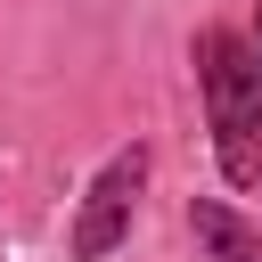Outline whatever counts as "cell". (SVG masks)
<instances>
[{"mask_svg": "<svg viewBox=\"0 0 262 262\" xmlns=\"http://www.w3.org/2000/svg\"><path fill=\"white\" fill-rule=\"evenodd\" d=\"M139 188H147V147H123V156L90 180V196H82V213H74V237H66V246H74V262H106V254L123 246Z\"/></svg>", "mask_w": 262, "mask_h": 262, "instance_id": "obj_2", "label": "cell"}, {"mask_svg": "<svg viewBox=\"0 0 262 262\" xmlns=\"http://www.w3.org/2000/svg\"><path fill=\"white\" fill-rule=\"evenodd\" d=\"M196 82H205V123L221 147V172L237 188L262 180V49L229 25L196 33Z\"/></svg>", "mask_w": 262, "mask_h": 262, "instance_id": "obj_1", "label": "cell"}, {"mask_svg": "<svg viewBox=\"0 0 262 262\" xmlns=\"http://www.w3.org/2000/svg\"><path fill=\"white\" fill-rule=\"evenodd\" d=\"M188 229H196V246H205L213 262H262V237H254L221 196H196V205H188Z\"/></svg>", "mask_w": 262, "mask_h": 262, "instance_id": "obj_3", "label": "cell"}]
</instances>
